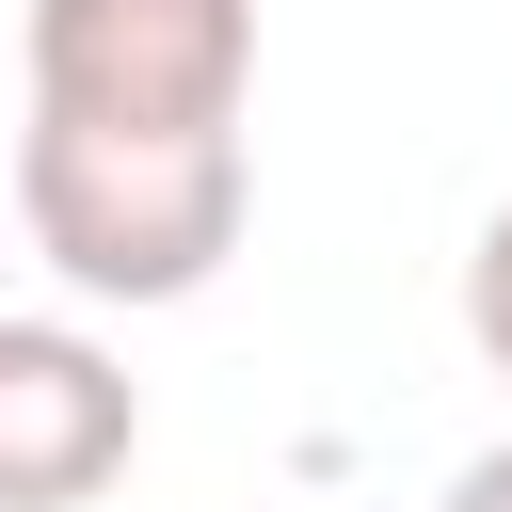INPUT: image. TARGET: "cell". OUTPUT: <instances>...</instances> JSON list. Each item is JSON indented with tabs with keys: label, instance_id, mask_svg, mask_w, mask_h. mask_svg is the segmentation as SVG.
<instances>
[{
	"label": "cell",
	"instance_id": "cell-1",
	"mask_svg": "<svg viewBox=\"0 0 512 512\" xmlns=\"http://www.w3.org/2000/svg\"><path fill=\"white\" fill-rule=\"evenodd\" d=\"M240 208H256L240 128H80V112L16 128V224L80 304H192L240 256Z\"/></svg>",
	"mask_w": 512,
	"mask_h": 512
},
{
	"label": "cell",
	"instance_id": "cell-2",
	"mask_svg": "<svg viewBox=\"0 0 512 512\" xmlns=\"http://www.w3.org/2000/svg\"><path fill=\"white\" fill-rule=\"evenodd\" d=\"M256 0H32V112L80 128H240Z\"/></svg>",
	"mask_w": 512,
	"mask_h": 512
},
{
	"label": "cell",
	"instance_id": "cell-3",
	"mask_svg": "<svg viewBox=\"0 0 512 512\" xmlns=\"http://www.w3.org/2000/svg\"><path fill=\"white\" fill-rule=\"evenodd\" d=\"M144 448L128 352L80 320H0V512H80Z\"/></svg>",
	"mask_w": 512,
	"mask_h": 512
},
{
	"label": "cell",
	"instance_id": "cell-4",
	"mask_svg": "<svg viewBox=\"0 0 512 512\" xmlns=\"http://www.w3.org/2000/svg\"><path fill=\"white\" fill-rule=\"evenodd\" d=\"M464 336H480V368L512 384V208L464 240Z\"/></svg>",
	"mask_w": 512,
	"mask_h": 512
},
{
	"label": "cell",
	"instance_id": "cell-5",
	"mask_svg": "<svg viewBox=\"0 0 512 512\" xmlns=\"http://www.w3.org/2000/svg\"><path fill=\"white\" fill-rule=\"evenodd\" d=\"M448 512H512V432H496V448H480V464L448 480Z\"/></svg>",
	"mask_w": 512,
	"mask_h": 512
}]
</instances>
